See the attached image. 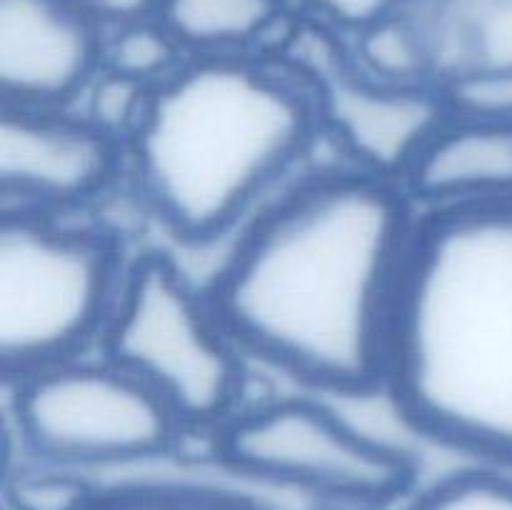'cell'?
<instances>
[{
  "label": "cell",
  "instance_id": "1",
  "mask_svg": "<svg viewBox=\"0 0 512 510\" xmlns=\"http://www.w3.org/2000/svg\"><path fill=\"white\" fill-rule=\"evenodd\" d=\"M420 218L403 183L308 165L233 235L205 288L248 360L315 393H385Z\"/></svg>",
  "mask_w": 512,
  "mask_h": 510
},
{
  "label": "cell",
  "instance_id": "2",
  "mask_svg": "<svg viewBox=\"0 0 512 510\" xmlns=\"http://www.w3.org/2000/svg\"><path fill=\"white\" fill-rule=\"evenodd\" d=\"M313 90L273 55H190L125 143V185L175 243L235 235L310 165Z\"/></svg>",
  "mask_w": 512,
  "mask_h": 510
},
{
  "label": "cell",
  "instance_id": "3",
  "mask_svg": "<svg viewBox=\"0 0 512 510\" xmlns=\"http://www.w3.org/2000/svg\"><path fill=\"white\" fill-rule=\"evenodd\" d=\"M385 393L423 438L512 468V205L423 210Z\"/></svg>",
  "mask_w": 512,
  "mask_h": 510
},
{
  "label": "cell",
  "instance_id": "4",
  "mask_svg": "<svg viewBox=\"0 0 512 510\" xmlns=\"http://www.w3.org/2000/svg\"><path fill=\"white\" fill-rule=\"evenodd\" d=\"M130 260L90 213L0 208L3 380L98 350Z\"/></svg>",
  "mask_w": 512,
  "mask_h": 510
},
{
  "label": "cell",
  "instance_id": "5",
  "mask_svg": "<svg viewBox=\"0 0 512 510\" xmlns=\"http://www.w3.org/2000/svg\"><path fill=\"white\" fill-rule=\"evenodd\" d=\"M98 353L153 388L188 433L210 435L248 403V355L165 248L133 253Z\"/></svg>",
  "mask_w": 512,
  "mask_h": 510
},
{
  "label": "cell",
  "instance_id": "6",
  "mask_svg": "<svg viewBox=\"0 0 512 510\" xmlns=\"http://www.w3.org/2000/svg\"><path fill=\"white\" fill-rule=\"evenodd\" d=\"M208 440L225 470L300 490L330 508L383 510L418 485L413 453L303 395L245 403Z\"/></svg>",
  "mask_w": 512,
  "mask_h": 510
},
{
  "label": "cell",
  "instance_id": "7",
  "mask_svg": "<svg viewBox=\"0 0 512 510\" xmlns=\"http://www.w3.org/2000/svg\"><path fill=\"white\" fill-rule=\"evenodd\" d=\"M3 383L18 458L80 470L140 463L173 453L188 433L153 388L103 353Z\"/></svg>",
  "mask_w": 512,
  "mask_h": 510
},
{
  "label": "cell",
  "instance_id": "8",
  "mask_svg": "<svg viewBox=\"0 0 512 510\" xmlns=\"http://www.w3.org/2000/svg\"><path fill=\"white\" fill-rule=\"evenodd\" d=\"M125 183V145L75 108L0 110V208L90 213Z\"/></svg>",
  "mask_w": 512,
  "mask_h": 510
},
{
  "label": "cell",
  "instance_id": "9",
  "mask_svg": "<svg viewBox=\"0 0 512 510\" xmlns=\"http://www.w3.org/2000/svg\"><path fill=\"white\" fill-rule=\"evenodd\" d=\"M310 90L335 160L395 183L450 115L438 85L383 83L355 68L353 58L318 75Z\"/></svg>",
  "mask_w": 512,
  "mask_h": 510
},
{
  "label": "cell",
  "instance_id": "10",
  "mask_svg": "<svg viewBox=\"0 0 512 510\" xmlns=\"http://www.w3.org/2000/svg\"><path fill=\"white\" fill-rule=\"evenodd\" d=\"M103 25L73 0H0V100L73 108L100 70Z\"/></svg>",
  "mask_w": 512,
  "mask_h": 510
},
{
  "label": "cell",
  "instance_id": "11",
  "mask_svg": "<svg viewBox=\"0 0 512 510\" xmlns=\"http://www.w3.org/2000/svg\"><path fill=\"white\" fill-rule=\"evenodd\" d=\"M403 188L420 210L512 205V123L448 115Z\"/></svg>",
  "mask_w": 512,
  "mask_h": 510
},
{
  "label": "cell",
  "instance_id": "12",
  "mask_svg": "<svg viewBox=\"0 0 512 510\" xmlns=\"http://www.w3.org/2000/svg\"><path fill=\"white\" fill-rule=\"evenodd\" d=\"M158 18L188 55H273L298 20L288 0H163Z\"/></svg>",
  "mask_w": 512,
  "mask_h": 510
},
{
  "label": "cell",
  "instance_id": "13",
  "mask_svg": "<svg viewBox=\"0 0 512 510\" xmlns=\"http://www.w3.org/2000/svg\"><path fill=\"white\" fill-rule=\"evenodd\" d=\"M405 10L428 40L438 85L512 65V0H410Z\"/></svg>",
  "mask_w": 512,
  "mask_h": 510
},
{
  "label": "cell",
  "instance_id": "14",
  "mask_svg": "<svg viewBox=\"0 0 512 510\" xmlns=\"http://www.w3.org/2000/svg\"><path fill=\"white\" fill-rule=\"evenodd\" d=\"M348 43L353 65L370 78L395 85H438L428 40L408 10L370 25Z\"/></svg>",
  "mask_w": 512,
  "mask_h": 510
},
{
  "label": "cell",
  "instance_id": "15",
  "mask_svg": "<svg viewBox=\"0 0 512 510\" xmlns=\"http://www.w3.org/2000/svg\"><path fill=\"white\" fill-rule=\"evenodd\" d=\"M183 45L160 18L130 20L103 30L100 68L145 85H160L188 60Z\"/></svg>",
  "mask_w": 512,
  "mask_h": 510
},
{
  "label": "cell",
  "instance_id": "16",
  "mask_svg": "<svg viewBox=\"0 0 512 510\" xmlns=\"http://www.w3.org/2000/svg\"><path fill=\"white\" fill-rule=\"evenodd\" d=\"M103 488L85 470L48 460L18 458L5 465V510H93Z\"/></svg>",
  "mask_w": 512,
  "mask_h": 510
},
{
  "label": "cell",
  "instance_id": "17",
  "mask_svg": "<svg viewBox=\"0 0 512 510\" xmlns=\"http://www.w3.org/2000/svg\"><path fill=\"white\" fill-rule=\"evenodd\" d=\"M93 510H265L240 493L190 483H135L103 488Z\"/></svg>",
  "mask_w": 512,
  "mask_h": 510
},
{
  "label": "cell",
  "instance_id": "18",
  "mask_svg": "<svg viewBox=\"0 0 512 510\" xmlns=\"http://www.w3.org/2000/svg\"><path fill=\"white\" fill-rule=\"evenodd\" d=\"M153 90V85L100 68L73 108L95 128L125 145L143 123Z\"/></svg>",
  "mask_w": 512,
  "mask_h": 510
},
{
  "label": "cell",
  "instance_id": "19",
  "mask_svg": "<svg viewBox=\"0 0 512 510\" xmlns=\"http://www.w3.org/2000/svg\"><path fill=\"white\" fill-rule=\"evenodd\" d=\"M408 510H512V468L473 463L420 490Z\"/></svg>",
  "mask_w": 512,
  "mask_h": 510
},
{
  "label": "cell",
  "instance_id": "20",
  "mask_svg": "<svg viewBox=\"0 0 512 510\" xmlns=\"http://www.w3.org/2000/svg\"><path fill=\"white\" fill-rule=\"evenodd\" d=\"M438 88L450 115L512 123V65L455 75Z\"/></svg>",
  "mask_w": 512,
  "mask_h": 510
},
{
  "label": "cell",
  "instance_id": "21",
  "mask_svg": "<svg viewBox=\"0 0 512 510\" xmlns=\"http://www.w3.org/2000/svg\"><path fill=\"white\" fill-rule=\"evenodd\" d=\"M300 13L353 38L370 25L403 13L410 0H298Z\"/></svg>",
  "mask_w": 512,
  "mask_h": 510
},
{
  "label": "cell",
  "instance_id": "22",
  "mask_svg": "<svg viewBox=\"0 0 512 510\" xmlns=\"http://www.w3.org/2000/svg\"><path fill=\"white\" fill-rule=\"evenodd\" d=\"M83 13H88L103 28L130 23V20L155 18L163 0H73Z\"/></svg>",
  "mask_w": 512,
  "mask_h": 510
},
{
  "label": "cell",
  "instance_id": "23",
  "mask_svg": "<svg viewBox=\"0 0 512 510\" xmlns=\"http://www.w3.org/2000/svg\"><path fill=\"white\" fill-rule=\"evenodd\" d=\"M325 510H355V508H325Z\"/></svg>",
  "mask_w": 512,
  "mask_h": 510
}]
</instances>
